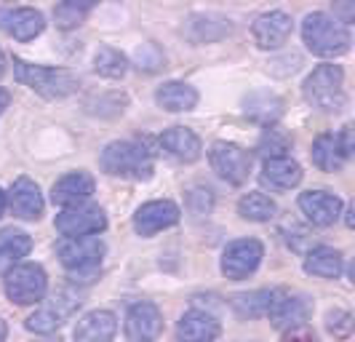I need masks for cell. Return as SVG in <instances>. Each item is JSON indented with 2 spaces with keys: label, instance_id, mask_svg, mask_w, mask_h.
<instances>
[{
  "label": "cell",
  "instance_id": "1",
  "mask_svg": "<svg viewBox=\"0 0 355 342\" xmlns=\"http://www.w3.org/2000/svg\"><path fill=\"white\" fill-rule=\"evenodd\" d=\"M302 37L307 49L318 56H339L345 54L353 43L350 30L337 17H329L323 11L307 14L302 22Z\"/></svg>",
  "mask_w": 355,
  "mask_h": 342
},
{
  "label": "cell",
  "instance_id": "2",
  "mask_svg": "<svg viewBox=\"0 0 355 342\" xmlns=\"http://www.w3.org/2000/svg\"><path fill=\"white\" fill-rule=\"evenodd\" d=\"M304 99L320 112H342L347 105L345 96V72L339 65H318L307 75L302 86Z\"/></svg>",
  "mask_w": 355,
  "mask_h": 342
},
{
  "label": "cell",
  "instance_id": "3",
  "mask_svg": "<svg viewBox=\"0 0 355 342\" xmlns=\"http://www.w3.org/2000/svg\"><path fill=\"white\" fill-rule=\"evenodd\" d=\"M99 163L110 177L123 180H150L153 177V155L137 142H110L99 155Z\"/></svg>",
  "mask_w": 355,
  "mask_h": 342
},
{
  "label": "cell",
  "instance_id": "4",
  "mask_svg": "<svg viewBox=\"0 0 355 342\" xmlns=\"http://www.w3.org/2000/svg\"><path fill=\"white\" fill-rule=\"evenodd\" d=\"M14 75L21 86L33 89L46 99H64L78 91V78L70 70H59V67H43V65H30L24 59H14Z\"/></svg>",
  "mask_w": 355,
  "mask_h": 342
},
{
  "label": "cell",
  "instance_id": "5",
  "mask_svg": "<svg viewBox=\"0 0 355 342\" xmlns=\"http://www.w3.org/2000/svg\"><path fill=\"white\" fill-rule=\"evenodd\" d=\"M105 241L96 235H80V238H64L56 243L59 262L70 273H96L105 259Z\"/></svg>",
  "mask_w": 355,
  "mask_h": 342
},
{
  "label": "cell",
  "instance_id": "6",
  "mask_svg": "<svg viewBox=\"0 0 355 342\" xmlns=\"http://www.w3.org/2000/svg\"><path fill=\"white\" fill-rule=\"evenodd\" d=\"M80 294L75 291V289H59V291H53L51 300L46 302V305L35 310L30 318H27V329L30 332H35V334H51L56 332L59 326L64 324L67 318H72L75 313H78V307H80Z\"/></svg>",
  "mask_w": 355,
  "mask_h": 342
},
{
  "label": "cell",
  "instance_id": "7",
  "mask_svg": "<svg viewBox=\"0 0 355 342\" xmlns=\"http://www.w3.org/2000/svg\"><path fill=\"white\" fill-rule=\"evenodd\" d=\"M6 297L17 305H33L37 300H43L49 278L40 265H17L6 273Z\"/></svg>",
  "mask_w": 355,
  "mask_h": 342
},
{
  "label": "cell",
  "instance_id": "8",
  "mask_svg": "<svg viewBox=\"0 0 355 342\" xmlns=\"http://www.w3.org/2000/svg\"><path fill=\"white\" fill-rule=\"evenodd\" d=\"M209 161L211 169L230 185H243L249 180L251 171V153L243 150L241 144L232 142H214L209 150Z\"/></svg>",
  "mask_w": 355,
  "mask_h": 342
},
{
  "label": "cell",
  "instance_id": "9",
  "mask_svg": "<svg viewBox=\"0 0 355 342\" xmlns=\"http://www.w3.org/2000/svg\"><path fill=\"white\" fill-rule=\"evenodd\" d=\"M262 257H265V246L257 238L232 241L230 246L222 252V273L230 281H243V278H249L251 273L259 268Z\"/></svg>",
  "mask_w": 355,
  "mask_h": 342
},
{
  "label": "cell",
  "instance_id": "10",
  "mask_svg": "<svg viewBox=\"0 0 355 342\" xmlns=\"http://www.w3.org/2000/svg\"><path fill=\"white\" fill-rule=\"evenodd\" d=\"M56 230L67 238H80V235H96L107 228V216L99 206H72L56 214Z\"/></svg>",
  "mask_w": 355,
  "mask_h": 342
},
{
  "label": "cell",
  "instance_id": "11",
  "mask_svg": "<svg viewBox=\"0 0 355 342\" xmlns=\"http://www.w3.org/2000/svg\"><path fill=\"white\" fill-rule=\"evenodd\" d=\"M163 332V313L153 302H137L125 313V337L131 342H155Z\"/></svg>",
  "mask_w": 355,
  "mask_h": 342
},
{
  "label": "cell",
  "instance_id": "12",
  "mask_svg": "<svg viewBox=\"0 0 355 342\" xmlns=\"http://www.w3.org/2000/svg\"><path fill=\"white\" fill-rule=\"evenodd\" d=\"M179 212L177 203H171V200H150V203H142L139 209H137V214H134V230L144 238H150V235L160 233V230H166V228H174L179 222Z\"/></svg>",
  "mask_w": 355,
  "mask_h": 342
},
{
  "label": "cell",
  "instance_id": "13",
  "mask_svg": "<svg viewBox=\"0 0 355 342\" xmlns=\"http://www.w3.org/2000/svg\"><path fill=\"white\" fill-rule=\"evenodd\" d=\"M46 27V19L37 8L30 6H19V8H0V30L6 35H11L14 40H33L43 33Z\"/></svg>",
  "mask_w": 355,
  "mask_h": 342
},
{
  "label": "cell",
  "instance_id": "14",
  "mask_svg": "<svg viewBox=\"0 0 355 342\" xmlns=\"http://www.w3.org/2000/svg\"><path fill=\"white\" fill-rule=\"evenodd\" d=\"M313 313V302L304 294H286V291H275V300L267 310V318L278 329H291L300 326L310 318Z\"/></svg>",
  "mask_w": 355,
  "mask_h": 342
},
{
  "label": "cell",
  "instance_id": "15",
  "mask_svg": "<svg viewBox=\"0 0 355 342\" xmlns=\"http://www.w3.org/2000/svg\"><path fill=\"white\" fill-rule=\"evenodd\" d=\"M291 27H294V22L288 14L284 11H267L262 17H257V22L251 24V35H254V43L259 46V49H278V46H284L288 35H291Z\"/></svg>",
  "mask_w": 355,
  "mask_h": 342
},
{
  "label": "cell",
  "instance_id": "16",
  "mask_svg": "<svg viewBox=\"0 0 355 342\" xmlns=\"http://www.w3.org/2000/svg\"><path fill=\"white\" fill-rule=\"evenodd\" d=\"M300 209L313 225L329 228L342 214V200L337 196H331V193H326V190H307V193L300 196Z\"/></svg>",
  "mask_w": 355,
  "mask_h": 342
},
{
  "label": "cell",
  "instance_id": "17",
  "mask_svg": "<svg viewBox=\"0 0 355 342\" xmlns=\"http://www.w3.org/2000/svg\"><path fill=\"white\" fill-rule=\"evenodd\" d=\"M94 190H96V185H94V177L86 174V171H72L67 177H62V180L53 185L51 190V200L56 206H80L83 200H89L94 196Z\"/></svg>",
  "mask_w": 355,
  "mask_h": 342
},
{
  "label": "cell",
  "instance_id": "18",
  "mask_svg": "<svg viewBox=\"0 0 355 342\" xmlns=\"http://www.w3.org/2000/svg\"><path fill=\"white\" fill-rule=\"evenodd\" d=\"M115 332H118L115 313H110V310H91V313H86L78 321L72 337H75V342H110L115 337Z\"/></svg>",
  "mask_w": 355,
  "mask_h": 342
},
{
  "label": "cell",
  "instance_id": "19",
  "mask_svg": "<svg viewBox=\"0 0 355 342\" xmlns=\"http://www.w3.org/2000/svg\"><path fill=\"white\" fill-rule=\"evenodd\" d=\"M259 180L270 190H291L302 182V166L294 161V158H267L262 166V174Z\"/></svg>",
  "mask_w": 355,
  "mask_h": 342
},
{
  "label": "cell",
  "instance_id": "20",
  "mask_svg": "<svg viewBox=\"0 0 355 342\" xmlns=\"http://www.w3.org/2000/svg\"><path fill=\"white\" fill-rule=\"evenodd\" d=\"M160 147H163L171 158H177V161H182V163L198 161V158H200V150H203L198 134H193L190 128H184V126L166 128V131L160 134Z\"/></svg>",
  "mask_w": 355,
  "mask_h": 342
},
{
  "label": "cell",
  "instance_id": "21",
  "mask_svg": "<svg viewBox=\"0 0 355 342\" xmlns=\"http://www.w3.org/2000/svg\"><path fill=\"white\" fill-rule=\"evenodd\" d=\"M8 203H11V212L19 219H37L43 214V196H40V187L27 177H19L8 193Z\"/></svg>",
  "mask_w": 355,
  "mask_h": 342
},
{
  "label": "cell",
  "instance_id": "22",
  "mask_svg": "<svg viewBox=\"0 0 355 342\" xmlns=\"http://www.w3.org/2000/svg\"><path fill=\"white\" fill-rule=\"evenodd\" d=\"M177 334L187 342H211L219 334V321L211 313L203 310H187L177 324Z\"/></svg>",
  "mask_w": 355,
  "mask_h": 342
},
{
  "label": "cell",
  "instance_id": "23",
  "mask_svg": "<svg viewBox=\"0 0 355 342\" xmlns=\"http://www.w3.org/2000/svg\"><path fill=\"white\" fill-rule=\"evenodd\" d=\"M155 102L168 112H187L198 105V91L190 83L168 80L155 91Z\"/></svg>",
  "mask_w": 355,
  "mask_h": 342
},
{
  "label": "cell",
  "instance_id": "24",
  "mask_svg": "<svg viewBox=\"0 0 355 342\" xmlns=\"http://www.w3.org/2000/svg\"><path fill=\"white\" fill-rule=\"evenodd\" d=\"M30 249H33V238L24 230H17V228L0 230V273L17 268V262L21 257H27Z\"/></svg>",
  "mask_w": 355,
  "mask_h": 342
},
{
  "label": "cell",
  "instance_id": "25",
  "mask_svg": "<svg viewBox=\"0 0 355 342\" xmlns=\"http://www.w3.org/2000/svg\"><path fill=\"white\" fill-rule=\"evenodd\" d=\"M342 268H345L342 254L337 249H329V246H318L304 257V273H310L315 278H337Z\"/></svg>",
  "mask_w": 355,
  "mask_h": 342
},
{
  "label": "cell",
  "instance_id": "26",
  "mask_svg": "<svg viewBox=\"0 0 355 342\" xmlns=\"http://www.w3.org/2000/svg\"><path fill=\"white\" fill-rule=\"evenodd\" d=\"M310 155H313V163L318 166L320 171H339L347 161L342 147H339L337 134H320L318 139L313 142Z\"/></svg>",
  "mask_w": 355,
  "mask_h": 342
},
{
  "label": "cell",
  "instance_id": "27",
  "mask_svg": "<svg viewBox=\"0 0 355 342\" xmlns=\"http://www.w3.org/2000/svg\"><path fill=\"white\" fill-rule=\"evenodd\" d=\"M272 300H275V289H259V291H249V294H235L232 307L243 318H257V316H267Z\"/></svg>",
  "mask_w": 355,
  "mask_h": 342
},
{
  "label": "cell",
  "instance_id": "28",
  "mask_svg": "<svg viewBox=\"0 0 355 342\" xmlns=\"http://www.w3.org/2000/svg\"><path fill=\"white\" fill-rule=\"evenodd\" d=\"M275 203L267 198L265 193H246L238 200V214L249 222H270L275 216Z\"/></svg>",
  "mask_w": 355,
  "mask_h": 342
},
{
  "label": "cell",
  "instance_id": "29",
  "mask_svg": "<svg viewBox=\"0 0 355 342\" xmlns=\"http://www.w3.org/2000/svg\"><path fill=\"white\" fill-rule=\"evenodd\" d=\"M94 70L99 72L102 78H110V80H118V78H123L125 70H128V59H125L118 49H99L96 56H94Z\"/></svg>",
  "mask_w": 355,
  "mask_h": 342
},
{
  "label": "cell",
  "instance_id": "30",
  "mask_svg": "<svg viewBox=\"0 0 355 342\" xmlns=\"http://www.w3.org/2000/svg\"><path fill=\"white\" fill-rule=\"evenodd\" d=\"M291 147V137L286 134L284 128L278 126H267L265 134H262V139H259V153L267 158H284L286 150Z\"/></svg>",
  "mask_w": 355,
  "mask_h": 342
},
{
  "label": "cell",
  "instance_id": "31",
  "mask_svg": "<svg viewBox=\"0 0 355 342\" xmlns=\"http://www.w3.org/2000/svg\"><path fill=\"white\" fill-rule=\"evenodd\" d=\"M91 8H94V3H59L56 8H53V19H56V27H62V30H72V27H78L86 14H89Z\"/></svg>",
  "mask_w": 355,
  "mask_h": 342
},
{
  "label": "cell",
  "instance_id": "32",
  "mask_svg": "<svg viewBox=\"0 0 355 342\" xmlns=\"http://www.w3.org/2000/svg\"><path fill=\"white\" fill-rule=\"evenodd\" d=\"M225 24H230L227 19H219V17H193L190 19V30H187V35L193 37L196 43H211L216 40L211 33V27H225Z\"/></svg>",
  "mask_w": 355,
  "mask_h": 342
},
{
  "label": "cell",
  "instance_id": "33",
  "mask_svg": "<svg viewBox=\"0 0 355 342\" xmlns=\"http://www.w3.org/2000/svg\"><path fill=\"white\" fill-rule=\"evenodd\" d=\"M326 329L337 337V340H345L350 332H353V316L345 313V310H331L326 316Z\"/></svg>",
  "mask_w": 355,
  "mask_h": 342
},
{
  "label": "cell",
  "instance_id": "34",
  "mask_svg": "<svg viewBox=\"0 0 355 342\" xmlns=\"http://www.w3.org/2000/svg\"><path fill=\"white\" fill-rule=\"evenodd\" d=\"M163 54L158 51V46H153V43H147V46H142L139 51H137V67L139 70H147V72H155L163 67Z\"/></svg>",
  "mask_w": 355,
  "mask_h": 342
},
{
  "label": "cell",
  "instance_id": "35",
  "mask_svg": "<svg viewBox=\"0 0 355 342\" xmlns=\"http://www.w3.org/2000/svg\"><path fill=\"white\" fill-rule=\"evenodd\" d=\"M281 342H318V337H315V332L307 324H300V326H291Z\"/></svg>",
  "mask_w": 355,
  "mask_h": 342
},
{
  "label": "cell",
  "instance_id": "36",
  "mask_svg": "<svg viewBox=\"0 0 355 342\" xmlns=\"http://www.w3.org/2000/svg\"><path fill=\"white\" fill-rule=\"evenodd\" d=\"M337 139H339L342 153H345V158H350V155H353V126L342 128V131L337 134Z\"/></svg>",
  "mask_w": 355,
  "mask_h": 342
},
{
  "label": "cell",
  "instance_id": "37",
  "mask_svg": "<svg viewBox=\"0 0 355 342\" xmlns=\"http://www.w3.org/2000/svg\"><path fill=\"white\" fill-rule=\"evenodd\" d=\"M334 14H342V24L347 27V22H353V17H355V6L353 3H342V6L334 8Z\"/></svg>",
  "mask_w": 355,
  "mask_h": 342
},
{
  "label": "cell",
  "instance_id": "38",
  "mask_svg": "<svg viewBox=\"0 0 355 342\" xmlns=\"http://www.w3.org/2000/svg\"><path fill=\"white\" fill-rule=\"evenodd\" d=\"M8 102H11V96H8V91L0 89V115H3V110L8 108Z\"/></svg>",
  "mask_w": 355,
  "mask_h": 342
},
{
  "label": "cell",
  "instance_id": "39",
  "mask_svg": "<svg viewBox=\"0 0 355 342\" xmlns=\"http://www.w3.org/2000/svg\"><path fill=\"white\" fill-rule=\"evenodd\" d=\"M6 334H8V326H6V321L0 318V342L6 340Z\"/></svg>",
  "mask_w": 355,
  "mask_h": 342
},
{
  "label": "cell",
  "instance_id": "40",
  "mask_svg": "<svg viewBox=\"0 0 355 342\" xmlns=\"http://www.w3.org/2000/svg\"><path fill=\"white\" fill-rule=\"evenodd\" d=\"M3 212H6V193L0 190V216H3Z\"/></svg>",
  "mask_w": 355,
  "mask_h": 342
},
{
  "label": "cell",
  "instance_id": "41",
  "mask_svg": "<svg viewBox=\"0 0 355 342\" xmlns=\"http://www.w3.org/2000/svg\"><path fill=\"white\" fill-rule=\"evenodd\" d=\"M347 228H353V206L347 209Z\"/></svg>",
  "mask_w": 355,
  "mask_h": 342
},
{
  "label": "cell",
  "instance_id": "42",
  "mask_svg": "<svg viewBox=\"0 0 355 342\" xmlns=\"http://www.w3.org/2000/svg\"><path fill=\"white\" fill-rule=\"evenodd\" d=\"M6 72V59H3V51H0V75Z\"/></svg>",
  "mask_w": 355,
  "mask_h": 342
},
{
  "label": "cell",
  "instance_id": "43",
  "mask_svg": "<svg viewBox=\"0 0 355 342\" xmlns=\"http://www.w3.org/2000/svg\"><path fill=\"white\" fill-rule=\"evenodd\" d=\"M43 342H59V337H56V340H43Z\"/></svg>",
  "mask_w": 355,
  "mask_h": 342
}]
</instances>
